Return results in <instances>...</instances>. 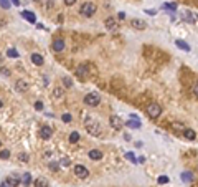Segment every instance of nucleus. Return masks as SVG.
<instances>
[{
	"label": "nucleus",
	"instance_id": "nucleus-1",
	"mask_svg": "<svg viewBox=\"0 0 198 187\" xmlns=\"http://www.w3.org/2000/svg\"><path fill=\"white\" fill-rule=\"evenodd\" d=\"M84 128L91 136H99V134H101V124H99L96 119L89 118V116L84 118Z\"/></svg>",
	"mask_w": 198,
	"mask_h": 187
},
{
	"label": "nucleus",
	"instance_id": "nucleus-2",
	"mask_svg": "<svg viewBox=\"0 0 198 187\" xmlns=\"http://www.w3.org/2000/svg\"><path fill=\"white\" fill-rule=\"evenodd\" d=\"M96 5L91 4V2H84V4L81 5V8H79V13L83 15V17H92V15L96 13Z\"/></svg>",
	"mask_w": 198,
	"mask_h": 187
},
{
	"label": "nucleus",
	"instance_id": "nucleus-3",
	"mask_svg": "<svg viewBox=\"0 0 198 187\" xmlns=\"http://www.w3.org/2000/svg\"><path fill=\"white\" fill-rule=\"evenodd\" d=\"M147 114H148V118H152V119L159 118V116L162 114V106H160L159 103H150V105L147 106Z\"/></svg>",
	"mask_w": 198,
	"mask_h": 187
},
{
	"label": "nucleus",
	"instance_id": "nucleus-4",
	"mask_svg": "<svg viewBox=\"0 0 198 187\" xmlns=\"http://www.w3.org/2000/svg\"><path fill=\"white\" fill-rule=\"evenodd\" d=\"M101 103V96L98 93H88L84 96V105L86 106H98Z\"/></svg>",
	"mask_w": 198,
	"mask_h": 187
},
{
	"label": "nucleus",
	"instance_id": "nucleus-5",
	"mask_svg": "<svg viewBox=\"0 0 198 187\" xmlns=\"http://www.w3.org/2000/svg\"><path fill=\"white\" fill-rule=\"evenodd\" d=\"M73 172H74V176L78 177V179H86V177L89 176V171H88V167H84V165H81V164H76L73 167Z\"/></svg>",
	"mask_w": 198,
	"mask_h": 187
},
{
	"label": "nucleus",
	"instance_id": "nucleus-6",
	"mask_svg": "<svg viewBox=\"0 0 198 187\" xmlns=\"http://www.w3.org/2000/svg\"><path fill=\"white\" fill-rule=\"evenodd\" d=\"M109 124H111V128H112V129H117V131H119V129H122L124 121L119 118V116L114 114V116H111V118H109Z\"/></svg>",
	"mask_w": 198,
	"mask_h": 187
},
{
	"label": "nucleus",
	"instance_id": "nucleus-7",
	"mask_svg": "<svg viewBox=\"0 0 198 187\" xmlns=\"http://www.w3.org/2000/svg\"><path fill=\"white\" fill-rule=\"evenodd\" d=\"M64 40L63 38H56V40H53V43H51V48H53V51L55 53H61V51L64 50Z\"/></svg>",
	"mask_w": 198,
	"mask_h": 187
},
{
	"label": "nucleus",
	"instance_id": "nucleus-8",
	"mask_svg": "<svg viewBox=\"0 0 198 187\" xmlns=\"http://www.w3.org/2000/svg\"><path fill=\"white\" fill-rule=\"evenodd\" d=\"M5 182H7L10 187H18V186L21 184V180H20V177H18V176H15V174H10V176H7Z\"/></svg>",
	"mask_w": 198,
	"mask_h": 187
},
{
	"label": "nucleus",
	"instance_id": "nucleus-9",
	"mask_svg": "<svg viewBox=\"0 0 198 187\" xmlns=\"http://www.w3.org/2000/svg\"><path fill=\"white\" fill-rule=\"evenodd\" d=\"M15 90H17L18 93H27V91H28V85H27L25 79H18V81L15 83Z\"/></svg>",
	"mask_w": 198,
	"mask_h": 187
},
{
	"label": "nucleus",
	"instance_id": "nucleus-10",
	"mask_svg": "<svg viewBox=\"0 0 198 187\" xmlns=\"http://www.w3.org/2000/svg\"><path fill=\"white\" fill-rule=\"evenodd\" d=\"M30 60H32V63L35 66H41L43 63H45V58L41 56L40 53H32V56H30Z\"/></svg>",
	"mask_w": 198,
	"mask_h": 187
},
{
	"label": "nucleus",
	"instance_id": "nucleus-11",
	"mask_svg": "<svg viewBox=\"0 0 198 187\" xmlns=\"http://www.w3.org/2000/svg\"><path fill=\"white\" fill-rule=\"evenodd\" d=\"M76 76L81 78V79H86V76H88V66H86V65L76 66Z\"/></svg>",
	"mask_w": 198,
	"mask_h": 187
},
{
	"label": "nucleus",
	"instance_id": "nucleus-12",
	"mask_svg": "<svg viewBox=\"0 0 198 187\" xmlns=\"http://www.w3.org/2000/svg\"><path fill=\"white\" fill-rule=\"evenodd\" d=\"M51 134H53V129L50 126H43L41 129H40V137H41V139H50Z\"/></svg>",
	"mask_w": 198,
	"mask_h": 187
},
{
	"label": "nucleus",
	"instance_id": "nucleus-13",
	"mask_svg": "<svg viewBox=\"0 0 198 187\" xmlns=\"http://www.w3.org/2000/svg\"><path fill=\"white\" fill-rule=\"evenodd\" d=\"M88 156L91 161H101V159H103V152L99 151V149H91V151L88 152Z\"/></svg>",
	"mask_w": 198,
	"mask_h": 187
},
{
	"label": "nucleus",
	"instance_id": "nucleus-14",
	"mask_svg": "<svg viewBox=\"0 0 198 187\" xmlns=\"http://www.w3.org/2000/svg\"><path fill=\"white\" fill-rule=\"evenodd\" d=\"M20 15L25 18V20H28L30 23H35V22H36V17H35V13H32V12H28V10H23Z\"/></svg>",
	"mask_w": 198,
	"mask_h": 187
},
{
	"label": "nucleus",
	"instance_id": "nucleus-15",
	"mask_svg": "<svg viewBox=\"0 0 198 187\" xmlns=\"http://www.w3.org/2000/svg\"><path fill=\"white\" fill-rule=\"evenodd\" d=\"M131 25L134 27V28H137V30H144L145 28V22L144 20H139V18H132Z\"/></svg>",
	"mask_w": 198,
	"mask_h": 187
},
{
	"label": "nucleus",
	"instance_id": "nucleus-16",
	"mask_svg": "<svg viewBox=\"0 0 198 187\" xmlns=\"http://www.w3.org/2000/svg\"><path fill=\"white\" fill-rule=\"evenodd\" d=\"M104 25H106V28L107 30H114L117 27V23H116V18H112V17H107L106 20H104Z\"/></svg>",
	"mask_w": 198,
	"mask_h": 187
},
{
	"label": "nucleus",
	"instance_id": "nucleus-17",
	"mask_svg": "<svg viewBox=\"0 0 198 187\" xmlns=\"http://www.w3.org/2000/svg\"><path fill=\"white\" fill-rule=\"evenodd\" d=\"M126 126H127V128H132V129H139L142 124H140V121H139V119H134V118H132V119H129V121H126Z\"/></svg>",
	"mask_w": 198,
	"mask_h": 187
},
{
	"label": "nucleus",
	"instance_id": "nucleus-18",
	"mask_svg": "<svg viewBox=\"0 0 198 187\" xmlns=\"http://www.w3.org/2000/svg\"><path fill=\"white\" fill-rule=\"evenodd\" d=\"M175 45H177L180 50H183V51H190L191 50V47L187 43V42H183V40H175Z\"/></svg>",
	"mask_w": 198,
	"mask_h": 187
},
{
	"label": "nucleus",
	"instance_id": "nucleus-19",
	"mask_svg": "<svg viewBox=\"0 0 198 187\" xmlns=\"http://www.w3.org/2000/svg\"><path fill=\"white\" fill-rule=\"evenodd\" d=\"M183 137L187 141H193L195 137H197V133H195L193 129H187V128H185V131H183Z\"/></svg>",
	"mask_w": 198,
	"mask_h": 187
},
{
	"label": "nucleus",
	"instance_id": "nucleus-20",
	"mask_svg": "<svg viewBox=\"0 0 198 187\" xmlns=\"http://www.w3.org/2000/svg\"><path fill=\"white\" fill-rule=\"evenodd\" d=\"M20 180H21V184H23V186H30V184H32V176H30V172L21 174Z\"/></svg>",
	"mask_w": 198,
	"mask_h": 187
},
{
	"label": "nucleus",
	"instance_id": "nucleus-21",
	"mask_svg": "<svg viewBox=\"0 0 198 187\" xmlns=\"http://www.w3.org/2000/svg\"><path fill=\"white\" fill-rule=\"evenodd\" d=\"M33 186L35 187H48V180H46L45 177H38V179L33 182Z\"/></svg>",
	"mask_w": 198,
	"mask_h": 187
},
{
	"label": "nucleus",
	"instance_id": "nucleus-22",
	"mask_svg": "<svg viewBox=\"0 0 198 187\" xmlns=\"http://www.w3.org/2000/svg\"><path fill=\"white\" fill-rule=\"evenodd\" d=\"M182 179H183L185 182H191V180H193V174L185 171V172H182Z\"/></svg>",
	"mask_w": 198,
	"mask_h": 187
},
{
	"label": "nucleus",
	"instance_id": "nucleus-23",
	"mask_svg": "<svg viewBox=\"0 0 198 187\" xmlns=\"http://www.w3.org/2000/svg\"><path fill=\"white\" fill-rule=\"evenodd\" d=\"M7 56L8 58H18V56H20V53H18L15 48H8V50H7Z\"/></svg>",
	"mask_w": 198,
	"mask_h": 187
},
{
	"label": "nucleus",
	"instance_id": "nucleus-24",
	"mask_svg": "<svg viewBox=\"0 0 198 187\" xmlns=\"http://www.w3.org/2000/svg\"><path fill=\"white\" fill-rule=\"evenodd\" d=\"M68 139H69V142H71V144H73V142H78V141H79V133L73 131V133L69 134V137H68Z\"/></svg>",
	"mask_w": 198,
	"mask_h": 187
},
{
	"label": "nucleus",
	"instance_id": "nucleus-25",
	"mask_svg": "<svg viewBox=\"0 0 198 187\" xmlns=\"http://www.w3.org/2000/svg\"><path fill=\"white\" fill-rule=\"evenodd\" d=\"M162 8H163V10H168V12H175V10H177V5H175V4H163Z\"/></svg>",
	"mask_w": 198,
	"mask_h": 187
},
{
	"label": "nucleus",
	"instance_id": "nucleus-26",
	"mask_svg": "<svg viewBox=\"0 0 198 187\" xmlns=\"http://www.w3.org/2000/svg\"><path fill=\"white\" fill-rule=\"evenodd\" d=\"M172 128H173L175 131H182V133L185 131V126L182 124V122H173V124H172Z\"/></svg>",
	"mask_w": 198,
	"mask_h": 187
},
{
	"label": "nucleus",
	"instance_id": "nucleus-27",
	"mask_svg": "<svg viewBox=\"0 0 198 187\" xmlns=\"http://www.w3.org/2000/svg\"><path fill=\"white\" fill-rule=\"evenodd\" d=\"M10 0H0V7L4 8V10H8V8H10Z\"/></svg>",
	"mask_w": 198,
	"mask_h": 187
},
{
	"label": "nucleus",
	"instance_id": "nucleus-28",
	"mask_svg": "<svg viewBox=\"0 0 198 187\" xmlns=\"http://www.w3.org/2000/svg\"><path fill=\"white\" fill-rule=\"evenodd\" d=\"M63 94H64V91L61 90V88H56V90H55V94H53V96H55V99H58V98L61 99V98H63Z\"/></svg>",
	"mask_w": 198,
	"mask_h": 187
},
{
	"label": "nucleus",
	"instance_id": "nucleus-29",
	"mask_svg": "<svg viewBox=\"0 0 198 187\" xmlns=\"http://www.w3.org/2000/svg\"><path fill=\"white\" fill-rule=\"evenodd\" d=\"M10 157V151L8 149H2L0 151V159H8Z\"/></svg>",
	"mask_w": 198,
	"mask_h": 187
},
{
	"label": "nucleus",
	"instance_id": "nucleus-30",
	"mask_svg": "<svg viewBox=\"0 0 198 187\" xmlns=\"http://www.w3.org/2000/svg\"><path fill=\"white\" fill-rule=\"evenodd\" d=\"M183 18L187 20V22H193V20H195V15L190 13V12H185V13H183Z\"/></svg>",
	"mask_w": 198,
	"mask_h": 187
},
{
	"label": "nucleus",
	"instance_id": "nucleus-31",
	"mask_svg": "<svg viewBox=\"0 0 198 187\" xmlns=\"http://www.w3.org/2000/svg\"><path fill=\"white\" fill-rule=\"evenodd\" d=\"M63 85H64L66 88H71V86H73V81H71V78L64 76V78H63Z\"/></svg>",
	"mask_w": 198,
	"mask_h": 187
},
{
	"label": "nucleus",
	"instance_id": "nucleus-32",
	"mask_svg": "<svg viewBox=\"0 0 198 187\" xmlns=\"http://www.w3.org/2000/svg\"><path fill=\"white\" fill-rule=\"evenodd\" d=\"M71 119H73V118H71L69 113H64V114L61 116V121H63V122H71Z\"/></svg>",
	"mask_w": 198,
	"mask_h": 187
},
{
	"label": "nucleus",
	"instance_id": "nucleus-33",
	"mask_svg": "<svg viewBox=\"0 0 198 187\" xmlns=\"http://www.w3.org/2000/svg\"><path fill=\"white\" fill-rule=\"evenodd\" d=\"M18 159H20L21 162H28V154H27V152H21V154H18Z\"/></svg>",
	"mask_w": 198,
	"mask_h": 187
},
{
	"label": "nucleus",
	"instance_id": "nucleus-34",
	"mask_svg": "<svg viewBox=\"0 0 198 187\" xmlns=\"http://www.w3.org/2000/svg\"><path fill=\"white\" fill-rule=\"evenodd\" d=\"M126 159H129L131 162H137V159H135V156L132 152H126Z\"/></svg>",
	"mask_w": 198,
	"mask_h": 187
},
{
	"label": "nucleus",
	"instance_id": "nucleus-35",
	"mask_svg": "<svg viewBox=\"0 0 198 187\" xmlns=\"http://www.w3.org/2000/svg\"><path fill=\"white\" fill-rule=\"evenodd\" d=\"M157 180H159V184H167V182H168V177H167V176H160Z\"/></svg>",
	"mask_w": 198,
	"mask_h": 187
},
{
	"label": "nucleus",
	"instance_id": "nucleus-36",
	"mask_svg": "<svg viewBox=\"0 0 198 187\" xmlns=\"http://www.w3.org/2000/svg\"><path fill=\"white\" fill-rule=\"evenodd\" d=\"M35 109H36V111H41V109H43V103H41V101H36V103H35Z\"/></svg>",
	"mask_w": 198,
	"mask_h": 187
},
{
	"label": "nucleus",
	"instance_id": "nucleus-37",
	"mask_svg": "<svg viewBox=\"0 0 198 187\" xmlns=\"http://www.w3.org/2000/svg\"><path fill=\"white\" fill-rule=\"evenodd\" d=\"M193 94H195V96L198 98V83H197V85H195V86H193Z\"/></svg>",
	"mask_w": 198,
	"mask_h": 187
},
{
	"label": "nucleus",
	"instance_id": "nucleus-38",
	"mask_svg": "<svg viewBox=\"0 0 198 187\" xmlns=\"http://www.w3.org/2000/svg\"><path fill=\"white\" fill-rule=\"evenodd\" d=\"M117 18H119V20H124V18H126V13H124V12H119V15H117Z\"/></svg>",
	"mask_w": 198,
	"mask_h": 187
},
{
	"label": "nucleus",
	"instance_id": "nucleus-39",
	"mask_svg": "<svg viewBox=\"0 0 198 187\" xmlns=\"http://www.w3.org/2000/svg\"><path fill=\"white\" fill-rule=\"evenodd\" d=\"M50 169H58V164H56V162H51V164H50Z\"/></svg>",
	"mask_w": 198,
	"mask_h": 187
},
{
	"label": "nucleus",
	"instance_id": "nucleus-40",
	"mask_svg": "<svg viewBox=\"0 0 198 187\" xmlns=\"http://www.w3.org/2000/svg\"><path fill=\"white\" fill-rule=\"evenodd\" d=\"M64 4L66 5H74L76 4V0H64Z\"/></svg>",
	"mask_w": 198,
	"mask_h": 187
},
{
	"label": "nucleus",
	"instance_id": "nucleus-41",
	"mask_svg": "<svg viewBox=\"0 0 198 187\" xmlns=\"http://www.w3.org/2000/svg\"><path fill=\"white\" fill-rule=\"evenodd\" d=\"M2 75H4V76H8V75H10V71H8V70H5V68H2Z\"/></svg>",
	"mask_w": 198,
	"mask_h": 187
},
{
	"label": "nucleus",
	"instance_id": "nucleus-42",
	"mask_svg": "<svg viewBox=\"0 0 198 187\" xmlns=\"http://www.w3.org/2000/svg\"><path fill=\"white\" fill-rule=\"evenodd\" d=\"M145 13H148V15H155L157 12H155V10H145Z\"/></svg>",
	"mask_w": 198,
	"mask_h": 187
},
{
	"label": "nucleus",
	"instance_id": "nucleus-43",
	"mask_svg": "<svg viewBox=\"0 0 198 187\" xmlns=\"http://www.w3.org/2000/svg\"><path fill=\"white\" fill-rule=\"evenodd\" d=\"M61 162H63V165H69V161H68V159H63Z\"/></svg>",
	"mask_w": 198,
	"mask_h": 187
},
{
	"label": "nucleus",
	"instance_id": "nucleus-44",
	"mask_svg": "<svg viewBox=\"0 0 198 187\" xmlns=\"http://www.w3.org/2000/svg\"><path fill=\"white\" fill-rule=\"evenodd\" d=\"M124 139H126V141H131V134H124Z\"/></svg>",
	"mask_w": 198,
	"mask_h": 187
},
{
	"label": "nucleus",
	"instance_id": "nucleus-45",
	"mask_svg": "<svg viewBox=\"0 0 198 187\" xmlns=\"http://www.w3.org/2000/svg\"><path fill=\"white\" fill-rule=\"evenodd\" d=\"M43 83H45V85H48V83H50L48 81V76H43Z\"/></svg>",
	"mask_w": 198,
	"mask_h": 187
},
{
	"label": "nucleus",
	"instance_id": "nucleus-46",
	"mask_svg": "<svg viewBox=\"0 0 198 187\" xmlns=\"http://www.w3.org/2000/svg\"><path fill=\"white\" fill-rule=\"evenodd\" d=\"M0 187H10V186H8V184H7V182H5V180H4V182L0 184Z\"/></svg>",
	"mask_w": 198,
	"mask_h": 187
},
{
	"label": "nucleus",
	"instance_id": "nucleus-47",
	"mask_svg": "<svg viewBox=\"0 0 198 187\" xmlns=\"http://www.w3.org/2000/svg\"><path fill=\"white\" fill-rule=\"evenodd\" d=\"M12 4H13V5H20V0H12Z\"/></svg>",
	"mask_w": 198,
	"mask_h": 187
},
{
	"label": "nucleus",
	"instance_id": "nucleus-48",
	"mask_svg": "<svg viewBox=\"0 0 198 187\" xmlns=\"http://www.w3.org/2000/svg\"><path fill=\"white\" fill-rule=\"evenodd\" d=\"M2 106H4V101H2V99H0V108H2Z\"/></svg>",
	"mask_w": 198,
	"mask_h": 187
},
{
	"label": "nucleus",
	"instance_id": "nucleus-49",
	"mask_svg": "<svg viewBox=\"0 0 198 187\" xmlns=\"http://www.w3.org/2000/svg\"><path fill=\"white\" fill-rule=\"evenodd\" d=\"M0 146H2V142H0Z\"/></svg>",
	"mask_w": 198,
	"mask_h": 187
}]
</instances>
